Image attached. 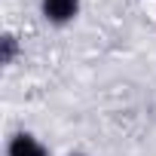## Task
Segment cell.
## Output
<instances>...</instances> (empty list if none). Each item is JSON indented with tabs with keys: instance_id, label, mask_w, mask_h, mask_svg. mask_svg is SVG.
I'll list each match as a JSON object with an SVG mask.
<instances>
[{
	"instance_id": "cell-1",
	"label": "cell",
	"mask_w": 156,
	"mask_h": 156,
	"mask_svg": "<svg viewBox=\"0 0 156 156\" xmlns=\"http://www.w3.org/2000/svg\"><path fill=\"white\" fill-rule=\"evenodd\" d=\"M80 9V0H43V16L55 25H64L76 16Z\"/></svg>"
},
{
	"instance_id": "cell-2",
	"label": "cell",
	"mask_w": 156,
	"mask_h": 156,
	"mask_svg": "<svg viewBox=\"0 0 156 156\" xmlns=\"http://www.w3.org/2000/svg\"><path fill=\"white\" fill-rule=\"evenodd\" d=\"M9 156H46V150H43V144H37V138L16 135L9 141Z\"/></svg>"
},
{
	"instance_id": "cell-3",
	"label": "cell",
	"mask_w": 156,
	"mask_h": 156,
	"mask_svg": "<svg viewBox=\"0 0 156 156\" xmlns=\"http://www.w3.org/2000/svg\"><path fill=\"white\" fill-rule=\"evenodd\" d=\"M12 55H16V37H3V64H9L12 61Z\"/></svg>"
}]
</instances>
